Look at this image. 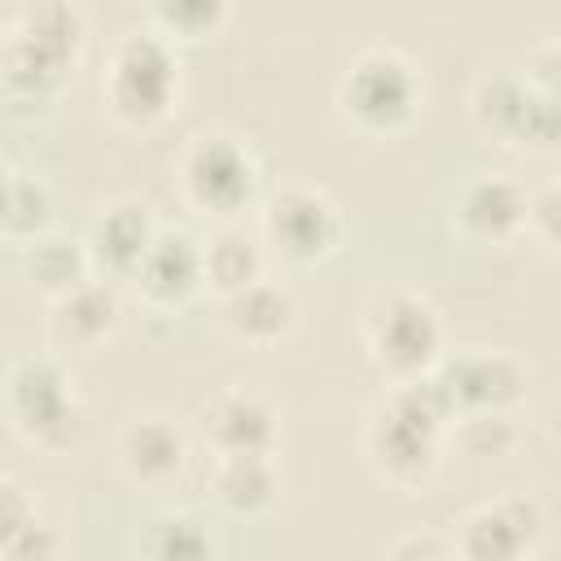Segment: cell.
<instances>
[{
  "label": "cell",
  "mask_w": 561,
  "mask_h": 561,
  "mask_svg": "<svg viewBox=\"0 0 561 561\" xmlns=\"http://www.w3.org/2000/svg\"><path fill=\"white\" fill-rule=\"evenodd\" d=\"M451 425H456V408L438 373L399 381L364 416V456L386 482L421 486L438 469Z\"/></svg>",
  "instance_id": "cell-1"
},
{
  "label": "cell",
  "mask_w": 561,
  "mask_h": 561,
  "mask_svg": "<svg viewBox=\"0 0 561 561\" xmlns=\"http://www.w3.org/2000/svg\"><path fill=\"white\" fill-rule=\"evenodd\" d=\"M88 39L83 9L70 0L26 4L0 39V83L9 105H48Z\"/></svg>",
  "instance_id": "cell-2"
},
{
  "label": "cell",
  "mask_w": 561,
  "mask_h": 561,
  "mask_svg": "<svg viewBox=\"0 0 561 561\" xmlns=\"http://www.w3.org/2000/svg\"><path fill=\"white\" fill-rule=\"evenodd\" d=\"M4 412L18 438L39 451H70L88 430V403L57 351L13 355L4 377Z\"/></svg>",
  "instance_id": "cell-3"
},
{
  "label": "cell",
  "mask_w": 561,
  "mask_h": 561,
  "mask_svg": "<svg viewBox=\"0 0 561 561\" xmlns=\"http://www.w3.org/2000/svg\"><path fill=\"white\" fill-rule=\"evenodd\" d=\"M101 101L127 127H158L180 101V53L158 26H131L114 39L101 70Z\"/></svg>",
  "instance_id": "cell-4"
},
{
  "label": "cell",
  "mask_w": 561,
  "mask_h": 561,
  "mask_svg": "<svg viewBox=\"0 0 561 561\" xmlns=\"http://www.w3.org/2000/svg\"><path fill=\"white\" fill-rule=\"evenodd\" d=\"M359 337L368 359L399 386L443 364V316L412 285H381L359 311Z\"/></svg>",
  "instance_id": "cell-5"
},
{
  "label": "cell",
  "mask_w": 561,
  "mask_h": 561,
  "mask_svg": "<svg viewBox=\"0 0 561 561\" xmlns=\"http://www.w3.org/2000/svg\"><path fill=\"white\" fill-rule=\"evenodd\" d=\"M175 184L193 210H202L215 224H237L263 188V167L259 153L224 131V127H202L184 140L175 158Z\"/></svg>",
  "instance_id": "cell-6"
},
{
  "label": "cell",
  "mask_w": 561,
  "mask_h": 561,
  "mask_svg": "<svg viewBox=\"0 0 561 561\" xmlns=\"http://www.w3.org/2000/svg\"><path fill=\"white\" fill-rule=\"evenodd\" d=\"M337 110L359 131L390 136L421 110V75L399 48L368 44L337 79Z\"/></svg>",
  "instance_id": "cell-7"
},
{
  "label": "cell",
  "mask_w": 561,
  "mask_h": 561,
  "mask_svg": "<svg viewBox=\"0 0 561 561\" xmlns=\"http://www.w3.org/2000/svg\"><path fill=\"white\" fill-rule=\"evenodd\" d=\"M346 237L342 206L316 184H280L263 197V241L285 263H320Z\"/></svg>",
  "instance_id": "cell-8"
},
{
  "label": "cell",
  "mask_w": 561,
  "mask_h": 561,
  "mask_svg": "<svg viewBox=\"0 0 561 561\" xmlns=\"http://www.w3.org/2000/svg\"><path fill=\"white\" fill-rule=\"evenodd\" d=\"M548 535V513L530 491H504L482 500L456 526L460 561H530Z\"/></svg>",
  "instance_id": "cell-9"
},
{
  "label": "cell",
  "mask_w": 561,
  "mask_h": 561,
  "mask_svg": "<svg viewBox=\"0 0 561 561\" xmlns=\"http://www.w3.org/2000/svg\"><path fill=\"white\" fill-rule=\"evenodd\" d=\"M197 430L215 460L224 456H272L280 443V408L259 386H224L215 390L202 412Z\"/></svg>",
  "instance_id": "cell-10"
},
{
  "label": "cell",
  "mask_w": 561,
  "mask_h": 561,
  "mask_svg": "<svg viewBox=\"0 0 561 561\" xmlns=\"http://www.w3.org/2000/svg\"><path fill=\"white\" fill-rule=\"evenodd\" d=\"M434 373L456 408V421L469 412H508L526 390V364L513 351H495V346H469L443 355Z\"/></svg>",
  "instance_id": "cell-11"
},
{
  "label": "cell",
  "mask_w": 561,
  "mask_h": 561,
  "mask_svg": "<svg viewBox=\"0 0 561 561\" xmlns=\"http://www.w3.org/2000/svg\"><path fill=\"white\" fill-rule=\"evenodd\" d=\"M188 430L162 412V408H140L131 412L123 425H118V438H114V456H118V469L145 486V491H162L171 486L184 465H188Z\"/></svg>",
  "instance_id": "cell-12"
},
{
  "label": "cell",
  "mask_w": 561,
  "mask_h": 561,
  "mask_svg": "<svg viewBox=\"0 0 561 561\" xmlns=\"http://www.w3.org/2000/svg\"><path fill=\"white\" fill-rule=\"evenodd\" d=\"M451 224L478 245H508L530 228V197L500 171H478L456 188Z\"/></svg>",
  "instance_id": "cell-13"
},
{
  "label": "cell",
  "mask_w": 561,
  "mask_h": 561,
  "mask_svg": "<svg viewBox=\"0 0 561 561\" xmlns=\"http://www.w3.org/2000/svg\"><path fill=\"white\" fill-rule=\"evenodd\" d=\"M158 232H162V224L153 219L149 202H140V197L105 202L92 215L88 232H83L96 276H105V280H136V272H140L149 245L158 241Z\"/></svg>",
  "instance_id": "cell-14"
},
{
  "label": "cell",
  "mask_w": 561,
  "mask_h": 561,
  "mask_svg": "<svg viewBox=\"0 0 561 561\" xmlns=\"http://www.w3.org/2000/svg\"><path fill=\"white\" fill-rule=\"evenodd\" d=\"M123 324V298L114 289V280L92 276L83 285H75L70 294L48 302V346L57 355H88L96 346H105Z\"/></svg>",
  "instance_id": "cell-15"
},
{
  "label": "cell",
  "mask_w": 561,
  "mask_h": 561,
  "mask_svg": "<svg viewBox=\"0 0 561 561\" xmlns=\"http://www.w3.org/2000/svg\"><path fill=\"white\" fill-rule=\"evenodd\" d=\"M136 289L149 307H162V311L188 307L206 289L202 241L188 228H162L136 272Z\"/></svg>",
  "instance_id": "cell-16"
},
{
  "label": "cell",
  "mask_w": 561,
  "mask_h": 561,
  "mask_svg": "<svg viewBox=\"0 0 561 561\" xmlns=\"http://www.w3.org/2000/svg\"><path fill=\"white\" fill-rule=\"evenodd\" d=\"M298 316H302L298 294L285 280H276V276H263V280L245 285L232 298H219V324H224V333L232 342L259 346V351L280 346L298 329Z\"/></svg>",
  "instance_id": "cell-17"
},
{
  "label": "cell",
  "mask_w": 561,
  "mask_h": 561,
  "mask_svg": "<svg viewBox=\"0 0 561 561\" xmlns=\"http://www.w3.org/2000/svg\"><path fill=\"white\" fill-rule=\"evenodd\" d=\"M18 263H22V276H26L48 302L96 276L92 254H88V241H83V237H70V232H57V228L44 232V237H35L31 245H22V250H18Z\"/></svg>",
  "instance_id": "cell-18"
},
{
  "label": "cell",
  "mask_w": 561,
  "mask_h": 561,
  "mask_svg": "<svg viewBox=\"0 0 561 561\" xmlns=\"http://www.w3.org/2000/svg\"><path fill=\"white\" fill-rule=\"evenodd\" d=\"M210 495L232 517H263L280 500V473L272 456H224L210 469Z\"/></svg>",
  "instance_id": "cell-19"
},
{
  "label": "cell",
  "mask_w": 561,
  "mask_h": 561,
  "mask_svg": "<svg viewBox=\"0 0 561 561\" xmlns=\"http://www.w3.org/2000/svg\"><path fill=\"white\" fill-rule=\"evenodd\" d=\"M202 263H206V289H215L219 298L241 294L245 285L263 280L267 272V254L263 241L254 232H245L241 224H219L206 241H202Z\"/></svg>",
  "instance_id": "cell-20"
},
{
  "label": "cell",
  "mask_w": 561,
  "mask_h": 561,
  "mask_svg": "<svg viewBox=\"0 0 561 561\" xmlns=\"http://www.w3.org/2000/svg\"><path fill=\"white\" fill-rule=\"evenodd\" d=\"M535 79L513 75V70H486L478 75L473 92H469V110L478 118L482 131L500 136V140H517L522 123H526V105H530Z\"/></svg>",
  "instance_id": "cell-21"
},
{
  "label": "cell",
  "mask_w": 561,
  "mask_h": 561,
  "mask_svg": "<svg viewBox=\"0 0 561 561\" xmlns=\"http://www.w3.org/2000/svg\"><path fill=\"white\" fill-rule=\"evenodd\" d=\"M0 228L4 237L22 250L35 237L53 232V193L44 184V175L26 171V167H4V197H0Z\"/></svg>",
  "instance_id": "cell-22"
},
{
  "label": "cell",
  "mask_w": 561,
  "mask_h": 561,
  "mask_svg": "<svg viewBox=\"0 0 561 561\" xmlns=\"http://www.w3.org/2000/svg\"><path fill=\"white\" fill-rule=\"evenodd\" d=\"M215 535L193 513H158L140 526V561H215Z\"/></svg>",
  "instance_id": "cell-23"
},
{
  "label": "cell",
  "mask_w": 561,
  "mask_h": 561,
  "mask_svg": "<svg viewBox=\"0 0 561 561\" xmlns=\"http://www.w3.org/2000/svg\"><path fill=\"white\" fill-rule=\"evenodd\" d=\"M228 22L224 0H162L149 9V26H158L167 39H206Z\"/></svg>",
  "instance_id": "cell-24"
},
{
  "label": "cell",
  "mask_w": 561,
  "mask_h": 561,
  "mask_svg": "<svg viewBox=\"0 0 561 561\" xmlns=\"http://www.w3.org/2000/svg\"><path fill=\"white\" fill-rule=\"evenodd\" d=\"M61 548H66V539H61L57 522L44 517L39 508L26 522L0 530V561H61Z\"/></svg>",
  "instance_id": "cell-25"
},
{
  "label": "cell",
  "mask_w": 561,
  "mask_h": 561,
  "mask_svg": "<svg viewBox=\"0 0 561 561\" xmlns=\"http://www.w3.org/2000/svg\"><path fill=\"white\" fill-rule=\"evenodd\" d=\"M451 434L473 456H508L513 443H517V425H513L508 412H469L451 425Z\"/></svg>",
  "instance_id": "cell-26"
},
{
  "label": "cell",
  "mask_w": 561,
  "mask_h": 561,
  "mask_svg": "<svg viewBox=\"0 0 561 561\" xmlns=\"http://www.w3.org/2000/svg\"><path fill=\"white\" fill-rule=\"evenodd\" d=\"M517 145H535V149H561V92L535 83L530 105H526V123L517 131Z\"/></svg>",
  "instance_id": "cell-27"
},
{
  "label": "cell",
  "mask_w": 561,
  "mask_h": 561,
  "mask_svg": "<svg viewBox=\"0 0 561 561\" xmlns=\"http://www.w3.org/2000/svg\"><path fill=\"white\" fill-rule=\"evenodd\" d=\"M381 561H460V557H456L451 539H443L434 530H412V535H399L381 552Z\"/></svg>",
  "instance_id": "cell-28"
},
{
  "label": "cell",
  "mask_w": 561,
  "mask_h": 561,
  "mask_svg": "<svg viewBox=\"0 0 561 561\" xmlns=\"http://www.w3.org/2000/svg\"><path fill=\"white\" fill-rule=\"evenodd\" d=\"M530 232L561 250V180L530 193Z\"/></svg>",
  "instance_id": "cell-29"
},
{
  "label": "cell",
  "mask_w": 561,
  "mask_h": 561,
  "mask_svg": "<svg viewBox=\"0 0 561 561\" xmlns=\"http://www.w3.org/2000/svg\"><path fill=\"white\" fill-rule=\"evenodd\" d=\"M530 79L543 83V88H557V92H561V35L548 39V44L535 53V70H530Z\"/></svg>",
  "instance_id": "cell-30"
},
{
  "label": "cell",
  "mask_w": 561,
  "mask_h": 561,
  "mask_svg": "<svg viewBox=\"0 0 561 561\" xmlns=\"http://www.w3.org/2000/svg\"><path fill=\"white\" fill-rule=\"evenodd\" d=\"M548 434H552V438L561 443V394H557V399L548 403Z\"/></svg>",
  "instance_id": "cell-31"
}]
</instances>
